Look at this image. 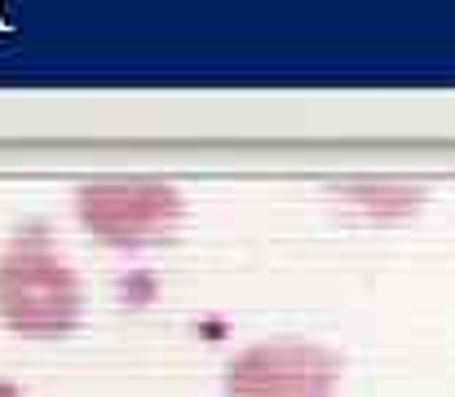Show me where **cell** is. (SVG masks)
<instances>
[{
  "instance_id": "3957f363",
  "label": "cell",
  "mask_w": 455,
  "mask_h": 397,
  "mask_svg": "<svg viewBox=\"0 0 455 397\" xmlns=\"http://www.w3.org/2000/svg\"><path fill=\"white\" fill-rule=\"evenodd\" d=\"M331 358L305 345L252 349L230 371V397H327Z\"/></svg>"
},
{
  "instance_id": "277c9868",
  "label": "cell",
  "mask_w": 455,
  "mask_h": 397,
  "mask_svg": "<svg viewBox=\"0 0 455 397\" xmlns=\"http://www.w3.org/2000/svg\"><path fill=\"white\" fill-rule=\"evenodd\" d=\"M0 397H18V393H13V389H9V385H0Z\"/></svg>"
},
{
  "instance_id": "6da1fadb",
  "label": "cell",
  "mask_w": 455,
  "mask_h": 397,
  "mask_svg": "<svg viewBox=\"0 0 455 397\" xmlns=\"http://www.w3.org/2000/svg\"><path fill=\"white\" fill-rule=\"evenodd\" d=\"M76 278L40 234L13 243L0 265V309L18 331H62L76 322Z\"/></svg>"
},
{
  "instance_id": "7a4b0ae2",
  "label": "cell",
  "mask_w": 455,
  "mask_h": 397,
  "mask_svg": "<svg viewBox=\"0 0 455 397\" xmlns=\"http://www.w3.org/2000/svg\"><path fill=\"white\" fill-rule=\"evenodd\" d=\"M80 217L102 239L142 243V239H159L177 226L181 203L168 186H98V190H84Z\"/></svg>"
}]
</instances>
